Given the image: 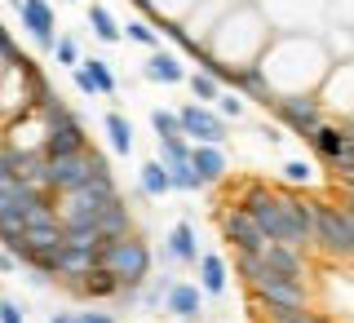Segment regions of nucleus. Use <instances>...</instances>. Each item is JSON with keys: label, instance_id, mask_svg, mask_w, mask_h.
I'll use <instances>...</instances> for the list:
<instances>
[{"label": "nucleus", "instance_id": "obj_36", "mask_svg": "<svg viewBox=\"0 0 354 323\" xmlns=\"http://www.w3.org/2000/svg\"><path fill=\"white\" fill-rule=\"evenodd\" d=\"M283 177H288V182H306V177H310V164L288 160V164H283Z\"/></svg>", "mask_w": 354, "mask_h": 323}, {"label": "nucleus", "instance_id": "obj_21", "mask_svg": "<svg viewBox=\"0 0 354 323\" xmlns=\"http://www.w3.org/2000/svg\"><path fill=\"white\" fill-rule=\"evenodd\" d=\"M199 266V279H204V293H221V288H226V261L217 257V252H204V257L195 261Z\"/></svg>", "mask_w": 354, "mask_h": 323}, {"label": "nucleus", "instance_id": "obj_38", "mask_svg": "<svg viewBox=\"0 0 354 323\" xmlns=\"http://www.w3.org/2000/svg\"><path fill=\"white\" fill-rule=\"evenodd\" d=\"M71 323H115V319L102 315V310H84V315H71Z\"/></svg>", "mask_w": 354, "mask_h": 323}, {"label": "nucleus", "instance_id": "obj_13", "mask_svg": "<svg viewBox=\"0 0 354 323\" xmlns=\"http://www.w3.org/2000/svg\"><path fill=\"white\" fill-rule=\"evenodd\" d=\"M310 142H315V151L324 155V160H332L341 173H350V160H354V142L346 138L341 129H332V124H319L315 133H310Z\"/></svg>", "mask_w": 354, "mask_h": 323}, {"label": "nucleus", "instance_id": "obj_37", "mask_svg": "<svg viewBox=\"0 0 354 323\" xmlns=\"http://www.w3.org/2000/svg\"><path fill=\"white\" fill-rule=\"evenodd\" d=\"M0 323H22V306L18 302H0Z\"/></svg>", "mask_w": 354, "mask_h": 323}, {"label": "nucleus", "instance_id": "obj_8", "mask_svg": "<svg viewBox=\"0 0 354 323\" xmlns=\"http://www.w3.org/2000/svg\"><path fill=\"white\" fill-rule=\"evenodd\" d=\"M274 116H279L283 124H292L297 133H306V138H310L319 124H328L319 98H310V93H301V98H274Z\"/></svg>", "mask_w": 354, "mask_h": 323}, {"label": "nucleus", "instance_id": "obj_12", "mask_svg": "<svg viewBox=\"0 0 354 323\" xmlns=\"http://www.w3.org/2000/svg\"><path fill=\"white\" fill-rule=\"evenodd\" d=\"M22 22H27V31L36 36L40 49H53V40H58V27H53V5H44V0H14Z\"/></svg>", "mask_w": 354, "mask_h": 323}, {"label": "nucleus", "instance_id": "obj_6", "mask_svg": "<svg viewBox=\"0 0 354 323\" xmlns=\"http://www.w3.org/2000/svg\"><path fill=\"white\" fill-rule=\"evenodd\" d=\"M111 199H120L115 195V177H111V182H93V186H84V191H71V195L62 199L58 226L62 230H93L97 213H102Z\"/></svg>", "mask_w": 354, "mask_h": 323}, {"label": "nucleus", "instance_id": "obj_25", "mask_svg": "<svg viewBox=\"0 0 354 323\" xmlns=\"http://www.w3.org/2000/svg\"><path fill=\"white\" fill-rule=\"evenodd\" d=\"M80 71L88 75V84H93V93H115V71H111L106 62L88 58V62H80Z\"/></svg>", "mask_w": 354, "mask_h": 323}, {"label": "nucleus", "instance_id": "obj_17", "mask_svg": "<svg viewBox=\"0 0 354 323\" xmlns=\"http://www.w3.org/2000/svg\"><path fill=\"white\" fill-rule=\"evenodd\" d=\"M164 306H169L177 319H195L199 315V288H191V284H169Z\"/></svg>", "mask_w": 354, "mask_h": 323}, {"label": "nucleus", "instance_id": "obj_22", "mask_svg": "<svg viewBox=\"0 0 354 323\" xmlns=\"http://www.w3.org/2000/svg\"><path fill=\"white\" fill-rule=\"evenodd\" d=\"M106 138H111V151H115V155L133 151V124L120 116V111H106Z\"/></svg>", "mask_w": 354, "mask_h": 323}, {"label": "nucleus", "instance_id": "obj_41", "mask_svg": "<svg viewBox=\"0 0 354 323\" xmlns=\"http://www.w3.org/2000/svg\"><path fill=\"white\" fill-rule=\"evenodd\" d=\"M53 323H71V315H53Z\"/></svg>", "mask_w": 354, "mask_h": 323}, {"label": "nucleus", "instance_id": "obj_27", "mask_svg": "<svg viewBox=\"0 0 354 323\" xmlns=\"http://www.w3.org/2000/svg\"><path fill=\"white\" fill-rule=\"evenodd\" d=\"M261 310H266V323H328L315 310H279V306H261Z\"/></svg>", "mask_w": 354, "mask_h": 323}, {"label": "nucleus", "instance_id": "obj_9", "mask_svg": "<svg viewBox=\"0 0 354 323\" xmlns=\"http://www.w3.org/2000/svg\"><path fill=\"white\" fill-rule=\"evenodd\" d=\"M75 151H88V138L80 129V120H62V124L44 129V142H40V155L44 160H58V155H75Z\"/></svg>", "mask_w": 354, "mask_h": 323}, {"label": "nucleus", "instance_id": "obj_33", "mask_svg": "<svg viewBox=\"0 0 354 323\" xmlns=\"http://www.w3.org/2000/svg\"><path fill=\"white\" fill-rule=\"evenodd\" d=\"M217 107H221V116H226V120H235V116H243V102H239L235 93H221V98H217Z\"/></svg>", "mask_w": 354, "mask_h": 323}, {"label": "nucleus", "instance_id": "obj_7", "mask_svg": "<svg viewBox=\"0 0 354 323\" xmlns=\"http://www.w3.org/2000/svg\"><path fill=\"white\" fill-rule=\"evenodd\" d=\"M177 133L204 142V147H221V142H226V120L213 116V111H204V107H182L177 111Z\"/></svg>", "mask_w": 354, "mask_h": 323}, {"label": "nucleus", "instance_id": "obj_10", "mask_svg": "<svg viewBox=\"0 0 354 323\" xmlns=\"http://www.w3.org/2000/svg\"><path fill=\"white\" fill-rule=\"evenodd\" d=\"M221 235L230 239V248H235V252H257L261 243H266V239H261V230L252 226V217L243 213L239 204H230L226 213H221Z\"/></svg>", "mask_w": 354, "mask_h": 323}, {"label": "nucleus", "instance_id": "obj_34", "mask_svg": "<svg viewBox=\"0 0 354 323\" xmlns=\"http://www.w3.org/2000/svg\"><path fill=\"white\" fill-rule=\"evenodd\" d=\"M164 293H169V279H155V284L147 288V297H142V302L155 310V306H164Z\"/></svg>", "mask_w": 354, "mask_h": 323}, {"label": "nucleus", "instance_id": "obj_1", "mask_svg": "<svg viewBox=\"0 0 354 323\" xmlns=\"http://www.w3.org/2000/svg\"><path fill=\"white\" fill-rule=\"evenodd\" d=\"M239 208L252 217L266 243H288V248H306L310 243V217L297 195H279L266 186H248L239 195Z\"/></svg>", "mask_w": 354, "mask_h": 323}, {"label": "nucleus", "instance_id": "obj_26", "mask_svg": "<svg viewBox=\"0 0 354 323\" xmlns=\"http://www.w3.org/2000/svg\"><path fill=\"white\" fill-rule=\"evenodd\" d=\"M164 191H173V186H169V173H164V164H160V160L142 164V195H164Z\"/></svg>", "mask_w": 354, "mask_h": 323}, {"label": "nucleus", "instance_id": "obj_19", "mask_svg": "<svg viewBox=\"0 0 354 323\" xmlns=\"http://www.w3.org/2000/svg\"><path fill=\"white\" fill-rule=\"evenodd\" d=\"M22 243H27L31 252H53L62 243V226L58 221H49V226H27L22 230Z\"/></svg>", "mask_w": 354, "mask_h": 323}, {"label": "nucleus", "instance_id": "obj_24", "mask_svg": "<svg viewBox=\"0 0 354 323\" xmlns=\"http://www.w3.org/2000/svg\"><path fill=\"white\" fill-rule=\"evenodd\" d=\"M88 27H93V31H97V40H106V44L124 40V36H120V22L111 18L102 5H88Z\"/></svg>", "mask_w": 354, "mask_h": 323}, {"label": "nucleus", "instance_id": "obj_4", "mask_svg": "<svg viewBox=\"0 0 354 323\" xmlns=\"http://www.w3.org/2000/svg\"><path fill=\"white\" fill-rule=\"evenodd\" d=\"M306 217H310V243H319L332 257H350L354 252V217L350 208L337 204H319V199H301Z\"/></svg>", "mask_w": 354, "mask_h": 323}, {"label": "nucleus", "instance_id": "obj_16", "mask_svg": "<svg viewBox=\"0 0 354 323\" xmlns=\"http://www.w3.org/2000/svg\"><path fill=\"white\" fill-rule=\"evenodd\" d=\"M169 252L173 261H199V243H195V230H191V221H177V226L169 230Z\"/></svg>", "mask_w": 354, "mask_h": 323}, {"label": "nucleus", "instance_id": "obj_35", "mask_svg": "<svg viewBox=\"0 0 354 323\" xmlns=\"http://www.w3.org/2000/svg\"><path fill=\"white\" fill-rule=\"evenodd\" d=\"M14 164H18V147H0V177H14Z\"/></svg>", "mask_w": 354, "mask_h": 323}, {"label": "nucleus", "instance_id": "obj_5", "mask_svg": "<svg viewBox=\"0 0 354 323\" xmlns=\"http://www.w3.org/2000/svg\"><path fill=\"white\" fill-rule=\"evenodd\" d=\"M97 266H102L120 288H138L151 275V248H147V239H138V235L111 239V243L97 248Z\"/></svg>", "mask_w": 354, "mask_h": 323}, {"label": "nucleus", "instance_id": "obj_28", "mask_svg": "<svg viewBox=\"0 0 354 323\" xmlns=\"http://www.w3.org/2000/svg\"><path fill=\"white\" fill-rule=\"evenodd\" d=\"M151 129L160 133V142H164V138H182V133H177V111H169V107L151 111Z\"/></svg>", "mask_w": 354, "mask_h": 323}, {"label": "nucleus", "instance_id": "obj_31", "mask_svg": "<svg viewBox=\"0 0 354 323\" xmlns=\"http://www.w3.org/2000/svg\"><path fill=\"white\" fill-rule=\"evenodd\" d=\"M191 89H195V98H199V102H217V98H221L217 75H191Z\"/></svg>", "mask_w": 354, "mask_h": 323}, {"label": "nucleus", "instance_id": "obj_32", "mask_svg": "<svg viewBox=\"0 0 354 323\" xmlns=\"http://www.w3.org/2000/svg\"><path fill=\"white\" fill-rule=\"evenodd\" d=\"M53 58H58L62 66H75V62H80V44H75L71 36H66V40H53Z\"/></svg>", "mask_w": 354, "mask_h": 323}, {"label": "nucleus", "instance_id": "obj_42", "mask_svg": "<svg viewBox=\"0 0 354 323\" xmlns=\"http://www.w3.org/2000/svg\"><path fill=\"white\" fill-rule=\"evenodd\" d=\"M66 5H71V0H66Z\"/></svg>", "mask_w": 354, "mask_h": 323}, {"label": "nucleus", "instance_id": "obj_11", "mask_svg": "<svg viewBox=\"0 0 354 323\" xmlns=\"http://www.w3.org/2000/svg\"><path fill=\"white\" fill-rule=\"evenodd\" d=\"M252 257H257L266 270H274V275H288V279H306V257H301V248H288V243H261Z\"/></svg>", "mask_w": 354, "mask_h": 323}, {"label": "nucleus", "instance_id": "obj_20", "mask_svg": "<svg viewBox=\"0 0 354 323\" xmlns=\"http://www.w3.org/2000/svg\"><path fill=\"white\" fill-rule=\"evenodd\" d=\"M75 293H88V297H115V293H120V284L111 279L102 266H93V270H84L80 279H75Z\"/></svg>", "mask_w": 354, "mask_h": 323}, {"label": "nucleus", "instance_id": "obj_39", "mask_svg": "<svg viewBox=\"0 0 354 323\" xmlns=\"http://www.w3.org/2000/svg\"><path fill=\"white\" fill-rule=\"evenodd\" d=\"M71 80H75V89H80V93H93V84H88L84 71H71Z\"/></svg>", "mask_w": 354, "mask_h": 323}, {"label": "nucleus", "instance_id": "obj_18", "mask_svg": "<svg viewBox=\"0 0 354 323\" xmlns=\"http://www.w3.org/2000/svg\"><path fill=\"white\" fill-rule=\"evenodd\" d=\"M147 75H151L155 84H177V80H186L182 62H177L173 53H160V49H155L151 58H147Z\"/></svg>", "mask_w": 354, "mask_h": 323}, {"label": "nucleus", "instance_id": "obj_14", "mask_svg": "<svg viewBox=\"0 0 354 323\" xmlns=\"http://www.w3.org/2000/svg\"><path fill=\"white\" fill-rule=\"evenodd\" d=\"M93 230H97V239H102V243H111V239H124V235H133V217H129V208L120 204V199H111V204L102 208V213H97Z\"/></svg>", "mask_w": 354, "mask_h": 323}, {"label": "nucleus", "instance_id": "obj_30", "mask_svg": "<svg viewBox=\"0 0 354 323\" xmlns=\"http://www.w3.org/2000/svg\"><path fill=\"white\" fill-rule=\"evenodd\" d=\"M120 36L133 40V44H147V49H155V44H160L155 27H147V22H129V27H120Z\"/></svg>", "mask_w": 354, "mask_h": 323}, {"label": "nucleus", "instance_id": "obj_3", "mask_svg": "<svg viewBox=\"0 0 354 323\" xmlns=\"http://www.w3.org/2000/svg\"><path fill=\"white\" fill-rule=\"evenodd\" d=\"M93 182H111V164L97 151H75V155L44 160V191L49 195H71V191L93 186Z\"/></svg>", "mask_w": 354, "mask_h": 323}, {"label": "nucleus", "instance_id": "obj_2", "mask_svg": "<svg viewBox=\"0 0 354 323\" xmlns=\"http://www.w3.org/2000/svg\"><path fill=\"white\" fill-rule=\"evenodd\" d=\"M243 284L252 288L257 306H279V310H310V288L306 279H288V275H274L252 257V252H239L235 257Z\"/></svg>", "mask_w": 354, "mask_h": 323}, {"label": "nucleus", "instance_id": "obj_15", "mask_svg": "<svg viewBox=\"0 0 354 323\" xmlns=\"http://www.w3.org/2000/svg\"><path fill=\"white\" fill-rule=\"evenodd\" d=\"M191 169H195V177L199 182H217L221 173H226V151L221 147H204V142H199V147H191Z\"/></svg>", "mask_w": 354, "mask_h": 323}, {"label": "nucleus", "instance_id": "obj_40", "mask_svg": "<svg viewBox=\"0 0 354 323\" xmlns=\"http://www.w3.org/2000/svg\"><path fill=\"white\" fill-rule=\"evenodd\" d=\"M14 266H18V261L9 257V252H0V275H5V270H14Z\"/></svg>", "mask_w": 354, "mask_h": 323}, {"label": "nucleus", "instance_id": "obj_23", "mask_svg": "<svg viewBox=\"0 0 354 323\" xmlns=\"http://www.w3.org/2000/svg\"><path fill=\"white\" fill-rule=\"evenodd\" d=\"M164 173H169V186H177V191H204V182L195 177L191 160H173V164H164Z\"/></svg>", "mask_w": 354, "mask_h": 323}, {"label": "nucleus", "instance_id": "obj_29", "mask_svg": "<svg viewBox=\"0 0 354 323\" xmlns=\"http://www.w3.org/2000/svg\"><path fill=\"white\" fill-rule=\"evenodd\" d=\"M230 80H235L243 93H252V98H270V84L261 80V71H235Z\"/></svg>", "mask_w": 354, "mask_h": 323}]
</instances>
